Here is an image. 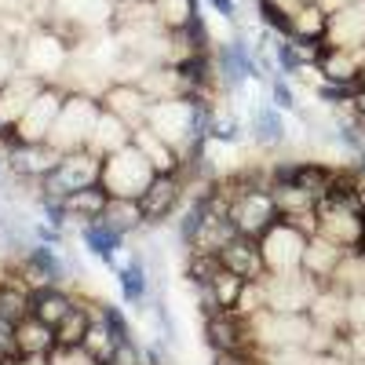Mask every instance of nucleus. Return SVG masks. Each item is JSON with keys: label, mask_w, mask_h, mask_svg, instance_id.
I'll return each mask as SVG.
<instances>
[{"label": "nucleus", "mask_w": 365, "mask_h": 365, "mask_svg": "<svg viewBox=\"0 0 365 365\" xmlns=\"http://www.w3.org/2000/svg\"><path fill=\"white\" fill-rule=\"evenodd\" d=\"M99 117H103V99L73 88L66 96V103H63V113H58L48 143H55L63 154H70V150H88V139H91V132H96Z\"/></svg>", "instance_id": "f257e3e1"}, {"label": "nucleus", "mask_w": 365, "mask_h": 365, "mask_svg": "<svg viewBox=\"0 0 365 365\" xmlns=\"http://www.w3.org/2000/svg\"><path fill=\"white\" fill-rule=\"evenodd\" d=\"M158 168L150 165V158L135 143L113 150L110 158H103V187L110 190V197H139L150 182H154Z\"/></svg>", "instance_id": "f03ea898"}, {"label": "nucleus", "mask_w": 365, "mask_h": 365, "mask_svg": "<svg viewBox=\"0 0 365 365\" xmlns=\"http://www.w3.org/2000/svg\"><path fill=\"white\" fill-rule=\"evenodd\" d=\"M307 241H311L307 230H299V227L278 220L259 237L267 274H299L303 270V252H307Z\"/></svg>", "instance_id": "7ed1b4c3"}, {"label": "nucleus", "mask_w": 365, "mask_h": 365, "mask_svg": "<svg viewBox=\"0 0 365 365\" xmlns=\"http://www.w3.org/2000/svg\"><path fill=\"white\" fill-rule=\"evenodd\" d=\"M99 179H103V158H96L91 150H70V154H63V161L41 179V190L55 194V197H66L73 190L96 187Z\"/></svg>", "instance_id": "20e7f679"}, {"label": "nucleus", "mask_w": 365, "mask_h": 365, "mask_svg": "<svg viewBox=\"0 0 365 365\" xmlns=\"http://www.w3.org/2000/svg\"><path fill=\"white\" fill-rule=\"evenodd\" d=\"M187 179H182L179 172H158L154 175V182L139 194V205H143V220H146V227H161V223H168L175 212H179V205L187 201Z\"/></svg>", "instance_id": "39448f33"}, {"label": "nucleus", "mask_w": 365, "mask_h": 365, "mask_svg": "<svg viewBox=\"0 0 365 365\" xmlns=\"http://www.w3.org/2000/svg\"><path fill=\"white\" fill-rule=\"evenodd\" d=\"M66 96L70 91L63 88V84H55V81H48L44 88H41V96L29 103V110H26V117L19 120V125L11 128L22 143H44L48 135H51V128H55V120H58V113H63V103H66Z\"/></svg>", "instance_id": "423d86ee"}, {"label": "nucleus", "mask_w": 365, "mask_h": 365, "mask_svg": "<svg viewBox=\"0 0 365 365\" xmlns=\"http://www.w3.org/2000/svg\"><path fill=\"white\" fill-rule=\"evenodd\" d=\"M230 220H234L237 234L263 237L282 220V212H278V201H274L270 190H237L230 197Z\"/></svg>", "instance_id": "0eeeda50"}, {"label": "nucleus", "mask_w": 365, "mask_h": 365, "mask_svg": "<svg viewBox=\"0 0 365 365\" xmlns=\"http://www.w3.org/2000/svg\"><path fill=\"white\" fill-rule=\"evenodd\" d=\"M15 146H11V158H8V172L22 182H41L58 161H63V150L55 143H22L15 132H11Z\"/></svg>", "instance_id": "6e6552de"}, {"label": "nucleus", "mask_w": 365, "mask_h": 365, "mask_svg": "<svg viewBox=\"0 0 365 365\" xmlns=\"http://www.w3.org/2000/svg\"><path fill=\"white\" fill-rule=\"evenodd\" d=\"M48 81L37 77V73H29V70H15L4 84H0V120H4L8 128H15L19 120L26 117L29 103H34L41 96V88Z\"/></svg>", "instance_id": "1a4fd4ad"}, {"label": "nucleus", "mask_w": 365, "mask_h": 365, "mask_svg": "<svg viewBox=\"0 0 365 365\" xmlns=\"http://www.w3.org/2000/svg\"><path fill=\"white\" fill-rule=\"evenodd\" d=\"M99 99H103V106H106L110 113H117V117L125 120V125H132V128L146 125L150 106H154V99H150L135 81H113V84H106Z\"/></svg>", "instance_id": "9d476101"}, {"label": "nucleus", "mask_w": 365, "mask_h": 365, "mask_svg": "<svg viewBox=\"0 0 365 365\" xmlns=\"http://www.w3.org/2000/svg\"><path fill=\"white\" fill-rule=\"evenodd\" d=\"M220 263L227 270H234L237 278H245V282L267 278V263H263L259 237H249V234H237L234 241H227V245L220 249Z\"/></svg>", "instance_id": "9b49d317"}, {"label": "nucleus", "mask_w": 365, "mask_h": 365, "mask_svg": "<svg viewBox=\"0 0 365 365\" xmlns=\"http://www.w3.org/2000/svg\"><path fill=\"white\" fill-rule=\"evenodd\" d=\"M325 48H365V0L329 11Z\"/></svg>", "instance_id": "f8f14e48"}, {"label": "nucleus", "mask_w": 365, "mask_h": 365, "mask_svg": "<svg viewBox=\"0 0 365 365\" xmlns=\"http://www.w3.org/2000/svg\"><path fill=\"white\" fill-rule=\"evenodd\" d=\"M117 282H120V296L132 307H143L150 299V282H154V270H150V256L143 249H128V259L120 263L117 270Z\"/></svg>", "instance_id": "ddd939ff"}, {"label": "nucleus", "mask_w": 365, "mask_h": 365, "mask_svg": "<svg viewBox=\"0 0 365 365\" xmlns=\"http://www.w3.org/2000/svg\"><path fill=\"white\" fill-rule=\"evenodd\" d=\"M125 234L120 230H113L110 223H103V220H96V223H81V245L96 256V259H103L113 274L120 270V259H117V252L125 249Z\"/></svg>", "instance_id": "4468645a"}, {"label": "nucleus", "mask_w": 365, "mask_h": 365, "mask_svg": "<svg viewBox=\"0 0 365 365\" xmlns=\"http://www.w3.org/2000/svg\"><path fill=\"white\" fill-rule=\"evenodd\" d=\"M344 245H336L332 237H325V234H311V241H307V252H303V274L307 278H314L322 289H325V282L332 278V270H336V263L344 259Z\"/></svg>", "instance_id": "2eb2a0df"}, {"label": "nucleus", "mask_w": 365, "mask_h": 365, "mask_svg": "<svg viewBox=\"0 0 365 365\" xmlns=\"http://www.w3.org/2000/svg\"><path fill=\"white\" fill-rule=\"evenodd\" d=\"M15 347H19L22 358H48V354L58 347L55 325H48V322H41V318H34V314H26V318L15 325Z\"/></svg>", "instance_id": "dca6fc26"}, {"label": "nucleus", "mask_w": 365, "mask_h": 365, "mask_svg": "<svg viewBox=\"0 0 365 365\" xmlns=\"http://www.w3.org/2000/svg\"><path fill=\"white\" fill-rule=\"evenodd\" d=\"M325 289L340 292V296H361L365 292V249H347L344 259L336 263V270H332V278L325 282Z\"/></svg>", "instance_id": "f3484780"}, {"label": "nucleus", "mask_w": 365, "mask_h": 365, "mask_svg": "<svg viewBox=\"0 0 365 365\" xmlns=\"http://www.w3.org/2000/svg\"><path fill=\"white\" fill-rule=\"evenodd\" d=\"M73 303H77V296H70L66 285H44V289L29 292V314L48 322V325H58Z\"/></svg>", "instance_id": "a211bd4d"}, {"label": "nucleus", "mask_w": 365, "mask_h": 365, "mask_svg": "<svg viewBox=\"0 0 365 365\" xmlns=\"http://www.w3.org/2000/svg\"><path fill=\"white\" fill-rule=\"evenodd\" d=\"M128 143H132V125H125L117 113H110V110L103 106V117H99L96 132H91V139H88V150H91L96 158H110L113 150L128 146Z\"/></svg>", "instance_id": "6ab92c4d"}, {"label": "nucleus", "mask_w": 365, "mask_h": 365, "mask_svg": "<svg viewBox=\"0 0 365 365\" xmlns=\"http://www.w3.org/2000/svg\"><path fill=\"white\" fill-rule=\"evenodd\" d=\"M132 143H135V146L143 150V154L150 158V165H154L158 172H179V168H182L179 150H175L168 139H161L154 128H146V125L132 128Z\"/></svg>", "instance_id": "aec40b11"}, {"label": "nucleus", "mask_w": 365, "mask_h": 365, "mask_svg": "<svg viewBox=\"0 0 365 365\" xmlns=\"http://www.w3.org/2000/svg\"><path fill=\"white\" fill-rule=\"evenodd\" d=\"M106 205H110V190L103 187V182H96V187H84V190H73V194H66V208H70V216H73V227L103 220Z\"/></svg>", "instance_id": "412c9836"}, {"label": "nucleus", "mask_w": 365, "mask_h": 365, "mask_svg": "<svg viewBox=\"0 0 365 365\" xmlns=\"http://www.w3.org/2000/svg\"><path fill=\"white\" fill-rule=\"evenodd\" d=\"M96 314H99V311H91V303L77 299L73 307L66 311V318L55 325V340H58V347H81L84 336H88V329H91V322H96Z\"/></svg>", "instance_id": "4be33fe9"}, {"label": "nucleus", "mask_w": 365, "mask_h": 365, "mask_svg": "<svg viewBox=\"0 0 365 365\" xmlns=\"http://www.w3.org/2000/svg\"><path fill=\"white\" fill-rule=\"evenodd\" d=\"M285 110L274 106V103H259L256 113H252V139L256 146H282L285 143Z\"/></svg>", "instance_id": "5701e85b"}, {"label": "nucleus", "mask_w": 365, "mask_h": 365, "mask_svg": "<svg viewBox=\"0 0 365 365\" xmlns=\"http://www.w3.org/2000/svg\"><path fill=\"white\" fill-rule=\"evenodd\" d=\"M103 223H110L113 230H120L125 237H132L135 230H143L146 220H143L139 197H110V205H106V212H103Z\"/></svg>", "instance_id": "b1692460"}, {"label": "nucleus", "mask_w": 365, "mask_h": 365, "mask_svg": "<svg viewBox=\"0 0 365 365\" xmlns=\"http://www.w3.org/2000/svg\"><path fill=\"white\" fill-rule=\"evenodd\" d=\"M325 29H329V11H325L322 4H307V8L289 11V37H299V41H325Z\"/></svg>", "instance_id": "393cba45"}, {"label": "nucleus", "mask_w": 365, "mask_h": 365, "mask_svg": "<svg viewBox=\"0 0 365 365\" xmlns=\"http://www.w3.org/2000/svg\"><path fill=\"white\" fill-rule=\"evenodd\" d=\"M26 314H29V289L19 282V274H11V278L0 282V318L19 325Z\"/></svg>", "instance_id": "a878e982"}, {"label": "nucleus", "mask_w": 365, "mask_h": 365, "mask_svg": "<svg viewBox=\"0 0 365 365\" xmlns=\"http://www.w3.org/2000/svg\"><path fill=\"white\" fill-rule=\"evenodd\" d=\"M117 336H113V332H110V325L96 314V322H91V329H88V336H84V351L91 354V358H96L99 365H110L113 361V354H117Z\"/></svg>", "instance_id": "bb28decb"}, {"label": "nucleus", "mask_w": 365, "mask_h": 365, "mask_svg": "<svg viewBox=\"0 0 365 365\" xmlns=\"http://www.w3.org/2000/svg\"><path fill=\"white\" fill-rule=\"evenodd\" d=\"M158 4V15L168 29H187L201 11H197V0H154Z\"/></svg>", "instance_id": "cd10ccee"}, {"label": "nucleus", "mask_w": 365, "mask_h": 365, "mask_svg": "<svg viewBox=\"0 0 365 365\" xmlns=\"http://www.w3.org/2000/svg\"><path fill=\"white\" fill-rule=\"evenodd\" d=\"M212 289H216V296H220V303L227 311H234L237 307V296H241V289H245V278H237L234 270H227V267H220L216 274H212V282H208Z\"/></svg>", "instance_id": "c85d7f7f"}, {"label": "nucleus", "mask_w": 365, "mask_h": 365, "mask_svg": "<svg viewBox=\"0 0 365 365\" xmlns=\"http://www.w3.org/2000/svg\"><path fill=\"white\" fill-rule=\"evenodd\" d=\"M270 103L282 106L285 113H299V103H296V88L285 73H274L270 77Z\"/></svg>", "instance_id": "c756f323"}, {"label": "nucleus", "mask_w": 365, "mask_h": 365, "mask_svg": "<svg viewBox=\"0 0 365 365\" xmlns=\"http://www.w3.org/2000/svg\"><path fill=\"white\" fill-rule=\"evenodd\" d=\"M208 139L212 143H241V120L234 113H216L208 125Z\"/></svg>", "instance_id": "7c9ffc66"}, {"label": "nucleus", "mask_w": 365, "mask_h": 365, "mask_svg": "<svg viewBox=\"0 0 365 365\" xmlns=\"http://www.w3.org/2000/svg\"><path fill=\"white\" fill-rule=\"evenodd\" d=\"M99 318L110 325V332L117 336V344H128V340H135V336H132V325H128L125 311H120L117 303H99Z\"/></svg>", "instance_id": "2f4dec72"}, {"label": "nucleus", "mask_w": 365, "mask_h": 365, "mask_svg": "<svg viewBox=\"0 0 365 365\" xmlns=\"http://www.w3.org/2000/svg\"><path fill=\"white\" fill-rule=\"evenodd\" d=\"M48 361H51V365H99L96 358L84 351V344H81V347H55V351L48 354Z\"/></svg>", "instance_id": "473e14b6"}, {"label": "nucleus", "mask_w": 365, "mask_h": 365, "mask_svg": "<svg viewBox=\"0 0 365 365\" xmlns=\"http://www.w3.org/2000/svg\"><path fill=\"white\" fill-rule=\"evenodd\" d=\"M154 311H158V322L165 325V340H168V344H175V340H179V329H175V318H172V311H168V303H165V296H158V303H154Z\"/></svg>", "instance_id": "72a5a7b5"}, {"label": "nucleus", "mask_w": 365, "mask_h": 365, "mask_svg": "<svg viewBox=\"0 0 365 365\" xmlns=\"http://www.w3.org/2000/svg\"><path fill=\"white\" fill-rule=\"evenodd\" d=\"M205 4L216 11L220 19H227V22H237V0H205Z\"/></svg>", "instance_id": "f704fd0d"}, {"label": "nucleus", "mask_w": 365, "mask_h": 365, "mask_svg": "<svg viewBox=\"0 0 365 365\" xmlns=\"http://www.w3.org/2000/svg\"><path fill=\"white\" fill-rule=\"evenodd\" d=\"M267 4L282 8V11H296V8H307V4H318V0H267Z\"/></svg>", "instance_id": "c9c22d12"}, {"label": "nucleus", "mask_w": 365, "mask_h": 365, "mask_svg": "<svg viewBox=\"0 0 365 365\" xmlns=\"http://www.w3.org/2000/svg\"><path fill=\"white\" fill-rule=\"evenodd\" d=\"M318 4H322L325 11H336V8H347V4H354V0H318Z\"/></svg>", "instance_id": "e433bc0d"}, {"label": "nucleus", "mask_w": 365, "mask_h": 365, "mask_svg": "<svg viewBox=\"0 0 365 365\" xmlns=\"http://www.w3.org/2000/svg\"><path fill=\"white\" fill-rule=\"evenodd\" d=\"M15 365H51V361L48 358H19Z\"/></svg>", "instance_id": "4c0bfd02"}, {"label": "nucleus", "mask_w": 365, "mask_h": 365, "mask_svg": "<svg viewBox=\"0 0 365 365\" xmlns=\"http://www.w3.org/2000/svg\"><path fill=\"white\" fill-rule=\"evenodd\" d=\"M4 132H8V125H4V120H0V135H4Z\"/></svg>", "instance_id": "58836bf2"}, {"label": "nucleus", "mask_w": 365, "mask_h": 365, "mask_svg": "<svg viewBox=\"0 0 365 365\" xmlns=\"http://www.w3.org/2000/svg\"><path fill=\"white\" fill-rule=\"evenodd\" d=\"M110 4H113V0H110Z\"/></svg>", "instance_id": "ea45409f"}, {"label": "nucleus", "mask_w": 365, "mask_h": 365, "mask_svg": "<svg viewBox=\"0 0 365 365\" xmlns=\"http://www.w3.org/2000/svg\"><path fill=\"white\" fill-rule=\"evenodd\" d=\"M361 77H365V73H361Z\"/></svg>", "instance_id": "a19ab883"}]
</instances>
